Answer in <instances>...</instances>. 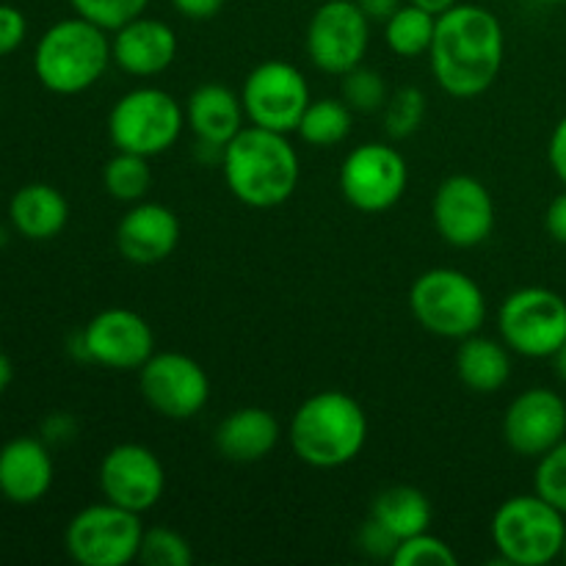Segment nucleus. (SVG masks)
Masks as SVG:
<instances>
[{
	"label": "nucleus",
	"mask_w": 566,
	"mask_h": 566,
	"mask_svg": "<svg viewBox=\"0 0 566 566\" xmlns=\"http://www.w3.org/2000/svg\"><path fill=\"white\" fill-rule=\"evenodd\" d=\"M506 59L501 20L479 3H457L437 14L429 66L440 88L451 97L473 99L492 88Z\"/></svg>",
	"instance_id": "f257e3e1"
},
{
	"label": "nucleus",
	"mask_w": 566,
	"mask_h": 566,
	"mask_svg": "<svg viewBox=\"0 0 566 566\" xmlns=\"http://www.w3.org/2000/svg\"><path fill=\"white\" fill-rule=\"evenodd\" d=\"M221 171L238 202L265 210L293 197L302 169L287 133L249 125L221 149Z\"/></svg>",
	"instance_id": "f03ea898"
},
{
	"label": "nucleus",
	"mask_w": 566,
	"mask_h": 566,
	"mask_svg": "<svg viewBox=\"0 0 566 566\" xmlns=\"http://www.w3.org/2000/svg\"><path fill=\"white\" fill-rule=\"evenodd\" d=\"M298 462L335 470L354 462L368 442V415L343 390H321L298 403L287 429Z\"/></svg>",
	"instance_id": "7ed1b4c3"
},
{
	"label": "nucleus",
	"mask_w": 566,
	"mask_h": 566,
	"mask_svg": "<svg viewBox=\"0 0 566 566\" xmlns=\"http://www.w3.org/2000/svg\"><path fill=\"white\" fill-rule=\"evenodd\" d=\"M111 61L108 31L77 14L53 22L33 50L36 81L61 97L92 88Z\"/></svg>",
	"instance_id": "20e7f679"
},
{
	"label": "nucleus",
	"mask_w": 566,
	"mask_h": 566,
	"mask_svg": "<svg viewBox=\"0 0 566 566\" xmlns=\"http://www.w3.org/2000/svg\"><path fill=\"white\" fill-rule=\"evenodd\" d=\"M409 310L431 335L464 340L484 326L486 296L464 271L431 269L409 287Z\"/></svg>",
	"instance_id": "39448f33"
},
{
	"label": "nucleus",
	"mask_w": 566,
	"mask_h": 566,
	"mask_svg": "<svg viewBox=\"0 0 566 566\" xmlns=\"http://www.w3.org/2000/svg\"><path fill=\"white\" fill-rule=\"evenodd\" d=\"M564 512L542 495H514L492 517V542L503 564L545 566L564 551Z\"/></svg>",
	"instance_id": "423d86ee"
},
{
	"label": "nucleus",
	"mask_w": 566,
	"mask_h": 566,
	"mask_svg": "<svg viewBox=\"0 0 566 566\" xmlns=\"http://www.w3.org/2000/svg\"><path fill=\"white\" fill-rule=\"evenodd\" d=\"M186 130V108L169 92L138 86L122 94L108 114V138L122 153L144 158L169 153Z\"/></svg>",
	"instance_id": "0eeeda50"
},
{
	"label": "nucleus",
	"mask_w": 566,
	"mask_h": 566,
	"mask_svg": "<svg viewBox=\"0 0 566 566\" xmlns=\"http://www.w3.org/2000/svg\"><path fill=\"white\" fill-rule=\"evenodd\" d=\"M142 514L103 501L81 509L64 531V547L81 566H127L138 558Z\"/></svg>",
	"instance_id": "6e6552de"
},
{
	"label": "nucleus",
	"mask_w": 566,
	"mask_h": 566,
	"mask_svg": "<svg viewBox=\"0 0 566 566\" xmlns=\"http://www.w3.org/2000/svg\"><path fill=\"white\" fill-rule=\"evenodd\" d=\"M497 332L520 357H553L566 340V302L547 287H520L497 310Z\"/></svg>",
	"instance_id": "1a4fd4ad"
},
{
	"label": "nucleus",
	"mask_w": 566,
	"mask_h": 566,
	"mask_svg": "<svg viewBox=\"0 0 566 566\" xmlns=\"http://www.w3.org/2000/svg\"><path fill=\"white\" fill-rule=\"evenodd\" d=\"M370 25L357 0H324L307 22L310 61L326 75H346L363 64L370 44Z\"/></svg>",
	"instance_id": "9d476101"
},
{
	"label": "nucleus",
	"mask_w": 566,
	"mask_h": 566,
	"mask_svg": "<svg viewBox=\"0 0 566 566\" xmlns=\"http://www.w3.org/2000/svg\"><path fill=\"white\" fill-rule=\"evenodd\" d=\"M340 193L359 213H385L401 202L409 182L403 155L385 142L354 147L340 166Z\"/></svg>",
	"instance_id": "9b49d317"
},
{
	"label": "nucleus",
	"mask_w": 566,
	"mask_h": 566,
	"mask_svg": "<svg viewBox=\"0 0 566 566\" xmlns=\"http://www.w3.org/2000/svg\"><path fill=\"white\" fill-rule=\"evenodd\" d=\"M241 103L249 125L276 133H296L304 111L313 103L302 70L287 61H263L247 75Z\"/></svg>",
	"instance_id": "f8f14e48"
},
{
	"label": "nucleus",
	"mask_w": 566,
	"mask_h": 566,
	"mask_svg": "<svg viewBox=\"0 0 566 566\" xmlns=\"http://www.w3.org/2000/svg\"><path fill=\"white\" fill-rule=\"evenodd\" d=\"M144 401L169 420L197 418L210 398V379L202 365L180 352H155L138 368Z\"/></svg>",
	"instance_id": "ddd939ff"
},
{
	"label": "nucleus",
	"mask_w": 566,
	"mask_h": 566,
	"mask_svg": "<svg viewBox=\"0 0 566 566\" xmlns=\"http://www.w3.org/2000/svg\"><path fill=\"white\" fill-rule=\"evenodd\" d=\"M431 219L442 241L451 247H481L495 230V202L490 188L470 175H451L434 191Z\"/></svg>",
	"instance_id": "4468645a"
},
{
	"label": "nucleus",
	"mask_w": 566,
	"mask_h": 566,
	"mask_svg": "<svg viewBox=\"0 0 566 566\" xmlns=\"http://www.w3.org/2000/svg\"><path fill=\"white\" fill-rule=\"evenodd\" d=\"M77 346L88 363L111 370H138L155 354V332L133 310L111 307L83 326Z\"/></svg>",
	"instance_id": "2eb2a0df"
},
{
	"label": "nucleus",
	"mask_w": 566,
	"mask_h": 566,
	"mask_svg": "<svg viewBox=\"0 0 566 566\" xmlns=\"http://www.w3.org/2000/svg\"><path fill=\"white\" fill-rule=\"evenodd\" d=\"M99 492L105 501L144 514L160 501L166 490V470L158 453L138 442L111 448L97 470Z\"/></svg>",
	"instance_id": "dca6fc26"
},
{
	"label": "nucleus",
	"mask_w": 566,
	"mask_h": 566,
	"mask_svg": "<svg viewBox=\"0 0 566 566\" xmlns=\"http://www.w3.org/2000/svg\"><path fill=\"white\" fill-rule=\"evenodd\" d=\"M566 437V401L547 387H531L509 403L503 440L517 457L539 459Z\"/></svg>",
	"instance_id": "f3484780"
},
{
	"label": "nucleus",
	"mask_w": 566,
	"mask_h": 566,
	"mask_svg": "<svg viewBox=\"0 0 566 566\" xmlns=\"http://www.w3.org/2000/svg\"><path fill=\"white\" fill-rule=\"evenodd\" d=\"M180 243V219L160 202H136L116 224V249L133 265H155Z\"/></svg>",
	"instance_id": "a211bd4d"
},
{
	"label": "nucleus",
	"mask_w": 566,
	"mask_h": 566,
	"mask_svg": "<svg viewBox=\"0 0 566 566\" xmlns=\"http://www.w3.org/2000/svg\"><path fill=\"white\" fill-rule=\"evenodd\" d=\"M111 59L133 77H155L177 59V33L169 22L136 17L111 36Z\"/></svg>",
	"instance_id": "6ab92c4d"
},
{
	"label": "nucleus",
	"mask_w": 566,
	"mask_h": 566,
	"mask_svg": "<svg viewBox=\"0 0 566 566\" xmlns=\"http://www.w3.org/2000/svg\"><path fill=\"white\" fill-rule=\"evenodd\" d=\"M55 464L50 448L36 437H14L0 448V495L14 506H33L50 492Z\"/></svg>",
	"instance_id": "aec40b11"
},
{
	"label": "nucleus",
	"mask_w": 566,
	"mask_h": 566,
	"mask_svg": "<svg viewBox=\"0 0 566 566\" xmlns=\"http://www.w3.org/2000/svg\"><path fill=\"white\" fill-rule=\"evenodd\" d=\"M243 119H247V111H243L241 97L224 83H202L188 94L186 127L202 147L216 149L219 155L247 127Z\"/></svg>",
	"instance_id": "412c9836"
},
{
	"label": "nucleus",
	"mask_w": 566,
	"mask_h": 566,
	"mask_svg": "<svg viewBox=\"0 0 566 566\" xmlns=\"http://www.w3.org/2000/svg\"><path fill=\"white\" fill-rule=\"evenodd\" d=\"M282 426L269 409L241 407L227 415L216 429V451L235 464H254L280 446Z\"/></svg>",
	"instance_id": "4be33fe9"
},
{
	"label": "nucleus",
	"mask_w": 566,
	"mask_h": 566,
	"mask_svg": "<svg viewBox=\"0 0 566 566\" xmlns=\"http://www.w3.org/2000/svg\"><path fill=\"white\" fill-rule=\"evenodd\" d=\"M9 221L25 241H53L70 221V202L50 182H28L11 197Z\"/></svg>",
	"instance_id": "5701e85b"
},
{
	"label": "nucleus",
	"mask_w": 566,
	"mask_h": 566,
	"mask_svg": "<svg viewBox=\"0 0 566 566\" xmlns=\"http://www.w3.org/2000/svg\"><path fill=\"white\" fill-rule=\"evenodd\" d=\"M457 376L468 390L481 392V396H492V392L503 390L506 381L512 379L509 346L501 340H492V337L479 335V332L464 337V340H459Z\"/></svg>",
	"instance_id": "b1692460"
},
{
	"label": "nucleus",
	"mask_w": 566,
	"mask_h": 566,
	"mask_svg": "<svg viewBox=\"0 0 566 566\" xmlns=\"http://www.w3.org/2000/svg\"><path fill=\"white\" fill-rule=\"evenodd\" d=\"M370 517L379 520L398 542L409 539V536H418L423 531H429L431 525V503L418 486L409 484H396L381 490L374 497V506H370Z\"/></svg>",
	"instance_id": "393cba45"
},
{
	"label": "nucleus",
	"mask_w": 566,
	"mask_h": 566,
	"mask_svg": "<svg viewBox=\"0 0 566 566\" xmlns=\"http://www.w3.org/2000/svg\"><path fill=\"white\" fill-rule=\"evenodd\" d=\"M352 125L354 111L343 103V97H321L307 105L296 133L304 144L324 149L337 147V144L346 142V138L352 136Z\"/></svg>",
	"instance_id": "a878e982"
},
{
	"label": "nucleus",
	"mask_w": 566,
	"mask_h": 566,
	"mask_svg": "<svg viewBox=\"0 0 566 566\" xmlns=\"http://www.w3.org/2000/svg\"><path fill=\"white\" fill-rule=\"evenodd\" d=\"M437 14L420 9L415 3H403L390 20L385 22V42L401 59H418L429 55L431 39H434Z\"/></svg>",
	"instance_id": "bb28decb"
},
{
	"label": "nucleus",
	"mask_w": 566,
	"mask_h": 566,
	"mask_svg": "<svg viewBox=\"0 0 566 566\" xmlns=\"http://www.w3.org/2000/svg\"><path fill=\"white\" fill-rule=\"evenodd\" d=\"M153 180L155 177L153 169H149V158H144V155L116 149L114 158L103 166V186L116 202H142L149 188H153Z\"/></svg>",
	"instance_id": "cd10ccee"
},
{
	"label": "nucleus",
	"mask_w": 566,
	"mask_h": 566,
	"mask_svg": "<svg viewBox=\"0 0 566 566\" xmlns=\"http://www.w3.org/2000/svg\"><path fill=\"white\" fill-rule=\"evenodd\" d=\"M340 97L357 114H374V111H385L387 99H390V88H387L385 77L376 70H365L363 64L357 70L346 72L340 83Z\"/></svg>",
	"instance_id": "c85d7f7f"
},
{
	"label": "nucleus",
	"mask_w": 566,
	"mask_h": 566,
	"mask_svg": "<svg viewBox=\"0 0 566 566\" xmlns=\"http://www.w3.org/2000/svg\"><path fill=\"white\" fill-rule=\"evenodd\" d=\"M426 116V94L418 86H401L385 105V133L396 142L418 133Z\"/></svg>",
	"instance_id": "c756f323"
},
{
	"label": "nucleus",
	"mask_w": 566,
	"mask_h": 566,
	"mask_svg": "<svg viewBox=\"0 0 566 566\" xmlns=\"http://www.w3.org/2000/svg\"><path fill=\"white\" fill-rule=\"evenodd\" d=\"M136 562L147 566H191L193 551L182 534L171 528H144Z\"/></svg>",
	"instance_id": "7c9ffc66"
},
{
	"label": "nucleus",
	"mask_w": 566,
	"mask_h": 566,
	"mask_svg": "<svg viewBox=\"0 0 566 566\" xmlns=\"http://www.w3.org/2000/svg\"><path fill=\"white\" fill-rule=\"evenodd\" d=\"M390 562L396 566H457L459 556L446 539L423 531V534L398 542Z\"/></svg>",
	"instance_id": "2f4dec72"
},
{
	"label": "nucleus",
	"mask_w": 566,
	"mask_h": 566,
	"mask_svg": "<svg viewBox=\"0 0 566 566\" xmlns=\"http://www.w3.org/2000/svg\"><path fill=\"white\" fill-rule=\"evenodd\" d=\"M70 6L77 17L114 33L125 22L142 17L147 11L149 0H70Z\"/></svg>",
	"instance_id": "473e14b6"
},
{
	"label": "nucleus",
	"mask_w": 566,
	"mask_h": 566,
	"mask_svg": "<svg viewBox=\"0 0 566 566\" xmlns=\"http://www.w3.org/2000/svg\"><path fill=\"white\" fill-rule=\"evenodd\" d=\"M534 490L536 495H542L558 512L566 514V437L553 451L539 457L534 473Z\"/></svg>",
	"instance_id": "72a5a7b5"
},
{
	"label": "nucleus",
	"mask_w": 566,
	"mask_h": 566,
	"mask_svg": "<svg viewBox=\"0 0 566 566\" xmlns=\"http://www.w3.org/2000/svg\"><path fill=\"white\" fill-rule=\"evenodd\" d=\"M28 36V20L17 6L0 3V59L11 55Z\"/></svg>",
	"instance_id": "f704fd0d"
},
{
	"label": "nucleus",
	"mask_w": 566,
	"mask_h": 566,
	"mask_svg": "<svg viewBox=\"0 0 566 566\" xmlns=\"http://www.w3.org/2000/svg\"><path fill=\"white\" fill-rule=\"evenodd\" d=\"M396 547H398V539L379 523V520L370 517L368 523L363 525V531H359V551H363L365 556L392 558Z\"/></svg>",
	"instance_id": "c9c22d12"
},
{
	"label": "nucleus",
	"mask_w": 566,
	"mask_h": 566,
	"mask_svg": "<svg viewBox=\"0 0 566 566\" xmlns=\"http://www.w3.org/2000/svg\"><path fill=\"white\" fill-rule=\"evenodd\" d=\"M171 6L177 9V14H182L186 20H213L221 9H224V0H171Z\"/></svg>",
	"instance_id": "e433bc0d"
},
{
	"label": "nucleus",
	"mask_w": 566,
	"mask_h": 566,
	"mask_svg": "<svg viewBox=\"0 0 566 566\" xmlns=\"http://www.w3.org/2000/svg\"><path fill=\"white\" fill-rule=\"evenodd\" d=\"M547 158H551V166L558 180L566 186V116L558 122L556 130H553L551 144H547Z\"/></svg>",
	"instance_id": "4c0bfd02"
},
{
	"label": "nucleus",
	"mask_w": 566,
	"mask_h": 566,
	"mask_svg": "<svg viewBox=\"0 0 566 566\" xmlns=\"http://www.w3.org/2000/svg\"><path fill=\"white\" fill-rule=\"evenodd\" d=\"M545 227L553 241L566 243V191L558 193L545 213Z\"/></svg>",
	"instance_id": "58836bf2"
},
{
	"label": "nucleus",
	"mask_w": 566,
	"mask_h": 566,
	"mask_svg": "<svg viewBox=\"0 0 566 566\" xmlns=\"http://www.w3.org/2000/svg\"><path fill=\"white\" fill-rule=\"evenodd\" d=\"M75 437V420L70 415H53V418L44 420V437L42 440L48 442H66Z\"/></svg>",
	"instance_id": "ea45409f"
},
{
	"label": "nucleus",
	"mask_w": 566,
	"mask_h": 566,
	"mask_svg": "<svg viewBox=\"0 0 566 566\" xmlns=\"http://www.w3.org/2000/svg\"><path fill=\"white\" fill-rule=\"evenodd\" d=\"M357 3L370 22H381V25L403 6L401 0H357Z\"/></svg>",
	"instance_id": "a19ab883"
},
{
	"label": "nucleus",
	"mask_w": 566,
	"mask_h": 566,
	"mask_svg": "<svg viewBox=\"0 0 566 566\" xmlns=\"http://www.w3.org/2000/svg\"><path fill=\"white\" fill-rule=\"evenodd\" d=\"M409 3L420 6V9L431 11V14H442V11H448L451 6H457L459 0H409Z\"/></svg>",
	"instance_id": "79ce46f5"
},
{
	"label": "nucleus",
	"mask_w": 566,
	"mask_h": 566,
	"mask_svg": "<svg viewBox=\"0 0 566 566\" xmlns=\"http://www.w3.org/2000/svg\"><path fill=\"white\" fill-rule=\"evenodd\" d=\"M11 379H14V365H11V359L0 352V392L9 390Z\"/></svg>",
	"instance_id": "37998d69"
},
{
	"label": "nucleus",
	"mask_w": 566,
	"mask_h": 566,
	"mask_svg": "<svg viewBox=\"0 0 566 566\" xmlns=\"http://www.w3.org/2000/svg\"><path fill=\"white\" fill-rule=\"evenodd\" d=\"M553 365H556L558 379H562L564 385H566V340L562 343V346H558V352L553 354Z\"/></svg>",
	"instance_id": "c03bdc74"
},
{
	"label": "nucleus",
	"mask_w": 566,
	"mask_h": 566,
	"mask_svg": "<svg viewBox=\"0 0 566 566\" xmlns=\"http://www.w3.org/2000/svg\"><path fill=\"white\" fill-rule=\"evenodd\" d=\"M539 3H564V0H539Z\"/></svg>",
	"instance_id": "a18cd8bd"
},
{
	"label": "nucleus",
	"mask_w": 566,
	"mask_h": 566,
	"mask_svg": "<svg viewBox=\"0 0 566 566\" xmlns=\"http://www.w3.org/2000/svg\"><path fill=\"white\" fill-rule=\"evenodd\" d=\"M562 556H564V562H566V539H564V551H562Z\"/></svg>",
	"instance_id": "49530a36"
}]
</instances>
